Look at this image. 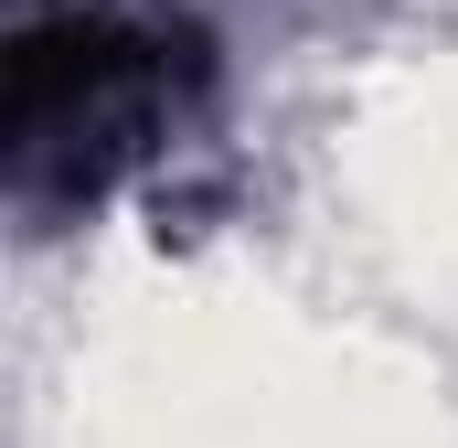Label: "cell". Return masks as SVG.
I'll list each match as a JSON object with an SVG mask.
<instances>
[{
	"mask_svg": "<svg viewBox=\"0 0 458 448\" xmlns=\"http://www.w3.org/2000/svg\"><path fill=\"white\" fill-rule=\"evenodd\" d=\"M192 86V54L160 22H117V11H75L21 32L11 54V160L21 182H107L117 150H139L171 97Z\"/></svg>",
	"mask_w": 458,
	"mask_h": 448,
	"instance_id": "1",
	"label": "cell"
}]
</instances>
